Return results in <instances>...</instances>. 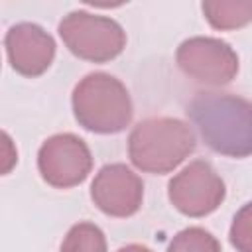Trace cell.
I'll return each mask as SVG.
<instances>
[{
	"instance_id": "1",
	"label": "cell",
	"mask_w": 252,
	"mask_h": 252,
	"mask_svg": "<svg viewBox=\"0 0 252 252\" xmlns=\"http://www.w3.org/2000/svg\"><path fill=\"white\" fill-rule=\"evenodd\" d=\"M205 144L230 158L252 154V102L228 93H199L187 106Z\"/></svg>"
},
{
	"instance_id": "2",
	"label": "cell",
	"mask_w": 252,
	"mask_h": 252,
	"mask_svg": "<svg viewBox=\"0 0 252 252\" xmlns=\"http://www.w3.org/2000/svg\"><path fill=\"white\" fill-rule=\"evenodd\" d=\"M195 150L193 130L177 118H148L128 140L132 163L148 173H167Z\"/></svg>"
},
{
	"instance_id": "3",
	"label": "cell",
	"mask_w": 252,
	"mask_h": 252,
	"mask_svg": "<svg viewBox=\"0 0 252 252\" xmlns=\"http://www.w3.org/2000/svg\"><path fill=\"white\" fill-rule=\"evenodd\" d=\"M73 110L81 126L100 134L120 132L132 120L126 87L106 73H91L75 87Z\"/></svg>"
},
{
	"instance_id": "4",
	"label": "cell",
	"mask_w": 252,
	"mask_h": 252,
	"mask_svg": "<svg viewBox=\"0 0 252 252\" xmlns=\"http://www.w3.org/2000/svg\"><path fill=\"white\" fill-rule=\"evenodd\" d=\"M59 33L77 57L94 63L116 57L126 43V35L114 20L89 12H71L59 24Z\"/></svg>"
},
{
	"instance_id": "5",
	"label": "cell",
	"mask_w": 252,
	"mask_h": 252,
	"mask_svg": "<svg viewBox=\"0 0 252 252\" xmlns=\"http://www.w3.org/2000/svg\"><path fill=\"white\" fill-rule=\"evenodd\" d=\"M177 65L195 81L217 87L234 79L238 57L226 41L215 37H191L179 45Z\"/></svg>"
},
{
	"instance_id": "6",
	"label": "cell",
	"mask_w": 252,
	"mask_h": 252,
	"mask_svg": "<svg viewBox=\"0 0 252 252\" xmlns=\"http://www.w3.org/2000/svg\"><path fill=\"white\" fill-rule=\"evenodd\" d=\"M169 199L187 217H205L224 199V183L207 161H193L169 181Z\"/></svg>"
},
{
	"instance_id": "7",
	"label": "cell",
	"mask_w": 252,
	"mask_h": 252,
	"mask_svg": "<svg viewBox=\"0 0 252 252\" xmlns=\"http://www.w3.org/2000/svg\"><path fill=\"white\" fill-rule=\"evenodd\" d=\"M37 165L41 177L53 187H73L81 183L93 165L87 144L73 134L51 136L39 150Z\"/></svg>"
},
{
	"instance_id": "8",
	"label": "cell",
	"mask_w": 252,
	"mask_h": 252,
	"mask_svg": "<svg viewBox=\"0 0 252 252\" xmlns=\"http://www.w3.org/2000/svg\"><path fill=\"white\" fill-rule=\"evenodd\" d=\"M144 185L140 177L122 163L104 165L91 185L94 205L110 217H130L142 205Z\"/></svg>"
},
{
	"instance_id": "9",
	"label": "cell",
	"mask_w": 252,
	"mask_h": 252,
	"mask_svg": "<svg viewBox=\"0 0 252 252\" xmlns=\"http://www.w3.org/2000/svg\"><path fill=\"white\" fill-rule=\"evenodd\" d=\"M6 51L12 67L26 75H41L55 55L53 37L35 24H18L6 33Z\"/></svg>"
},
{
	"instance_id": "10",
	"label": "cell",
	"mask_w": 252,
	"mask_h": 252,
	"mask_svg": "<svg viewBox=\"0 0 252 252\" xmlns=\"http://www.w3.org/2000/svg\"><path fill=\"white\" fill-rule=\"evenodd\" d=\"M203 12L217 30H234L252 22V2H203Z\"/></svg>"
},
{
	"instance_id": "11",
	"label": "cell",
	"mask_w": 252,
	"mask_h": 252,
	"mask_svg": "<svg viewBox=\"0 0 252 252\" xmlns=\"http://www.w3.org/2000/svg\"><path fill=\"white\" fill-rule=\"evenodd\" d=\"M61 252H106L104 234L91 222H79L65 236Z\"/></svg>"
},
{
	"instance_id": "12",
	"label": "cell",
	"mask_w": 252,
	"mask_h": 252,
	"mask_svg": "<svg viewBox=\"0 0 252 252\" xmlns=\"http://www.w3.org/2000/svg\"><path fill=\"white\" fill-rule=\"evenodd\" d=\"M167 252H220V246L215 236L203 228H185L169 244Z\"/></svg>"
},
{
	"instance_id": "13",
	"label": "cell",
	"mask_w": 252,
	"mask_h": 252,
	"mask_svg": "<svg viewBox=\"0 0 252 252\" xmlns=\"http://www.w3.org/2000/svg\"><path fill=\"white\" fill-rule=\"evenodd\" d=\"M230 242L238 252H252V203L236 213L230 226Z\"/></svg>"
},
{
	"instance_id": "14",
	"label": "cell",
	"mask_w": 252,
	"mask_h": 252,
	"mask_svg": "<svg viewBox=\"0 0 252 252\" xmlns=\"http://www.w3.org/2000/svg\"><path fill=\"white\" fill-rule=\"evenodd\" d=\"M2 146H4V163H2V171L8 173L10 167L16 163V150H12V142H10L8 134H2Z\"/></svg>"
},
{
	"instance_id": "15",
	"label": "cell",
	"mask_w": 252,
	"mask_h": 252,
	"mask_svg": "<svg viewBox=\"0 0 252 252\" xmlns=\"http://www.w3.org/2000/svg\"><path fill=\"white\" fill-rule=\"evenodd\" d=\"M118 252H152V250H150V248H146V246H140V244H130V246L120 248Z\"/></svg>"
}]
</instances>
